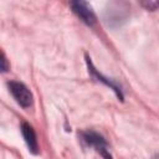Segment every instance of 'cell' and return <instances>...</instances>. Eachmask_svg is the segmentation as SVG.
Listing matches in <instances>:
<instances>
[{"label": "cell", "instance_id": "1", "mask_svg": "<svg viewBox=\"0 0 159 159\" xmlns=\"http://www.w3.org/2000/svg\"><path fill=\"white\" fill-rule=\"evenodd\" d=\"M81 138L88 147L94 148L96 152L99 153L103 159H113V157L109 152L108 143L99 133H97L94 130H84L81 133Z\"/></svg>", "mask_w": 159, "mask_h": 159}, {"label": "cell", "instance_id": "2", "mask_svg": "<svg viewBox=\"0 0 159 159\" xmlns=\"http://www.w3.org/2000/svg\"><path fill=\"white\" fill-rule=\"evenodd\" d=\"M9 89L12 94V97L15 98V101L24 108H29L32 104V93L30 92V89L21 82L17 81H10L7 83Z\"/></svg>", "mask_w": 159, "mask_h": 159}, {"label": "cell", "instance_id": "3", "mask_svg": "<svg viewBox=\"0 0 159 159\" xmlns=\"http://www.w3.org/2000/svg\"><path fill=\"white\" fill-rule=\"evenodd\" d=\"M129 7L125 2H111L108 4V7L106 9V21L109 25H113L116 22V25L120 24V21H125Z\"/></svg>", "mask_w": 159, "mask_h": 159}, {"label": "cell", "instance_id": "4", "mask_svg": "<svg viewBox=\"0 0 159 159\" xmlns=\"http://www.w3.org/2000/svg\"><path fill=\"white\" fill-rule=\"evenodd\" d=\"M86 63H87V68H88V72H89V75L92 76V78L96 80L97 82H101V83L106 84V86L109 87L111 89H113L114 93L117 94V97H118L120 101H123V92H122L120 86L117 84L113 80L104 77V76L93 66V63H92V61H91V57H88V55H86Z\"/></svg>", "mask_w": 159, "mask_h": 159}, {"label": "cell", "instance_id": "5", "mask_svg": "<svg viewBox=\"0 0 159 159\" xmlns=\"http://www.w3.org/2000/svg\"><path fill=\"white\" fill-rule=\"evenodd\" d=\"M72 11L88 26H93L96 24V15L92 7L86 1H71L70 2Z\"/></svg>", "mask_w": 159, "mask_h": 159}, {"label": "cell", "instance_id": "6", "mask_svg": "<svg viewBox=\"0 0 159 159\" xmlns=\"http://www.w3.org/2000/svg\"><path fill=\"white\" fill-rule=\"evenodd\" d=\"M21 133H22V137L27 144L29 150L32 154H37L39 153V143H37V137H36L34 128L29 123L24 122L21 124Z\"/></svg>", "mask_w": 159, "mask_h": 159}, {"label": "cell", "instance_id": "7", "mask_svg": "<svg viewBox=\"0 0 159 159\" xmlns=\"http://www.w3.org/2000/svg\"><path fill=\"white\" fill-rule=\"evenodd\" d=\"M140 4L143 7H145L147 10H150V11H154L159 7V1H155V0H147V1H142Z\"/></svg>", "mask_w": 159, "mask_h": 159}, {"label": "cell", "instance_id": "8", "mask_svg": "<svg viewBox=\"0 0 159 159\" xmlns=\"http://www.w3.org/2000/svg\"><path fill=\"white\" fill-rule=\"evenodd\" d=\"M1 63H2L1 71H2V72H6V71L9 70V66H7V61H6V57H5L4 53H1Z\"/></svg>", "mask_w": 159, "mask_h": 159}, {"label": "cell", "instance_id": "9", "mask_svg": "<svg viewBox=\"0 0 159 159\" xmlns=\"http://www.w3.org/2000/svg\"><path fill=\"white\" fill-rule=\"evenodd\" d=\"M153 159H159V155H157V157H154Z\"/></svg>", "mask_w": 159, "mask_h": 159}]
</instances>
